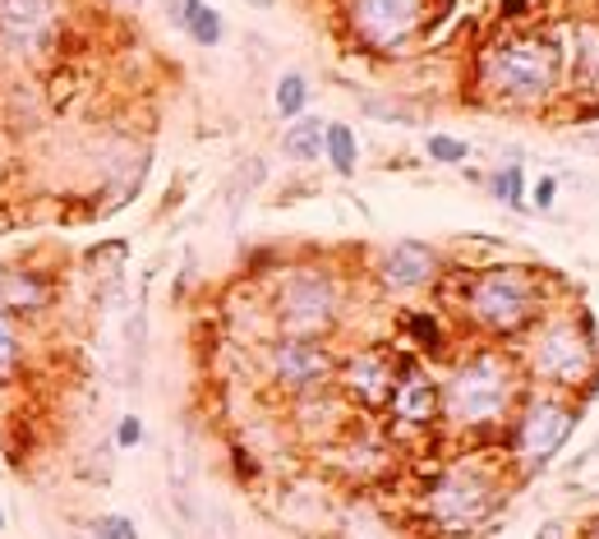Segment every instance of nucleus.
I'll use <instances>...</instances> for the list:
<instances>
[{
	"mask_svg": "<svg viewBox=\"0 0 599 539\" xmlns=\"http://www.w3.org/2000/svg\"><path fill=\"white\" fill-rule=\"evenodd\" d=\"M51 304V281L28 267H5L0 273V314L10 318H33Z\"/></svg>",
	"mask_w": 599,
	"mask_h": 539,
	"instance_id": "obj_7",
	"label": "nucleus"
},
{
	"mask_svg": "<svg viewBox=\"0 0 599 539\" xmlns=\"http://www.w3.org/2000/svg\"><path fill=\"white\" fill-rule=\"evenodd\" d=\"M323 121H314V115H300V121L286 129V139H282V148H286V158H296V162H314L319 152H323Z\"/></svg>",
	"mask_w": 599,
	"mask_h": 539,
	"instance_id": "obj_13",
	"label": "nucleus"
},
{
	"mask_svg": "<svg viewBox=\"0 0 599 539\" xmlns=\"http://www.w3.org/2000/svg\"><path fill=\"white\" fill-rule=\"evenodd\" d=\"M171 14H176V24L195 37L199 47H217L222 42V14L212 10V5H203V0H171Z\"/></svg>",
	"mask_w": 599,
	"mask_h": 539,
	"instance_id": "obj_12",
	"label": "nucleus"
},
{
	"mask_svg": "<svg viewBox=\"0 0 599 539\" xmlns=\"http://www.w3.org/2000/svg\"><path fill=\"white\" fill-rule=\"evenodd\" d=\"M535 369L549 378H576L586 369V341L567 323H553L535 346Z\"/></svg>",
	"mask_w": 599,
	"mask_h": 539,
	"instance_id": "obj_6",
	"label": "nucleus"
},
{
	"mask_svg": "<svg viewBox=\"0 0 599 539\" xmlns=\"http://www.w3.org/2000/svg\"><path fill=\"white\" fill-rule=\"evenodd\" d=\"M420 0H360V28L374 37V42H397L405 37V28L415 24Z\"/></svg>",
	"mask_w": 599,
	"mask_h": 539,
	"instance_id": "obj_9",
	"label": "nucleus"
},
{
	"mask_svg": "<svg viewBox=\"0 0 599 539\" xmlns=\"http://www.w3.org/2000/svg\"><path fill=\"white\" fill-rule=\"evenodd\" d=\"M582 148H599V129H590V134H582V139H576Z\"/></svg>",
	"mask_w": 599,
	"mask_h": 539,
	"instance_id": "obj_25",
	"label": "nucleus"
},
{
	"mask_svg": "<svg viewBox=\"0 0 599 539\" xmlns=\"http://www.w3.org/2000/svg\"><path fill=\"white\" fill-rule=\"evenodd\" d=\"M411 333L424 341V346H438V323L434 318H424V314H415L411 318Z\"/></svg>",
	"mask_w": 599,
	"mask_h": 539,
	"instance_id": "obj_22",
	"label": "nucleus"
},
{
	"mask_svg": "<svg viewBox=\"0 0 599 539\" xmlns=\"http://www.w3.org/2000/svg\"><path fill=\"white\" fill-rule=\"evenodd\" d=\"M424 148H429L434 162H466V152H471L461 139H448V134H429V143Z\"/></svg>",
	"mask_w": 599,
	"mask_h": 539,
	"instance_id": "obj_20",
	"label": "nucleus"
},
{
	"mask_svg": "<svg viewBox=\"0 0 599 539\" xmlns=\"http://www.w3.org/2000/svg\"><path fill=\"white\" fill-rule=\"evenodd\" d=\"M304 106H309V84H304V74H282V84H277V111L286 115V121H296Z\"/></svg>",
	"mask_w": 599,
	"mask_h": 539,
	"instance_id": "obj_17",
	"label": "nucleus"
},
{
	"mask_svg": "<svg viewBox=\"0 0 599 539\" xmlns=\"http://www.w3.org/2000/svg\"><path fill=\"white\" fill-rule=\"evenodd\" d=\"M567 434H572V415L558 411L553 401H539L531 411V419L521 425V448H526L535 461H549L567 442Z\"/></svg>",
	"mask_w": 599,
	"mask_h": 539,
	"instance_id": "obj_8",
	"label": "nucleus"
},
{
	"mask_svg": "<svg viewBox=\"0 0 599 539\" xmlns=\"http://www.w3.org/2000/svg\"><path fill=\"white\" fill-rule=\"evenodd\" d=\"M549 79H553V55L539 42H516L494 55V84L508 92V98L531 102L549 88Z\"/></svg>",
	"mask_w": 599,
	"mask_h": 539,
	"instance_id": "obj_3",
	"label": "nucleus"
},
{
	"mask_svg": "<svg viewBox=\"0 0 599 539\" xmlns=\"http://www.w3.org/2000/svg\"><path fill=\"white\" fill-rule=\"evenodd\" d=\"M65 0H0V37L18 51H47L61 33Z\"/></svg>",
	"mask_w": 599,
	"mask_h": 539,
	"instance_id": "obj_2",
	"label": "nucleus"
},
{
	"mask_svg": "<svg viewBox=\"0 0 599 539\" xmlns=\"http://www.w3.org/2000/svg\"><path fill=\"white\" fill-rule=\"evenodd\" d=\"M434 273V254L424 245H397L388 259H383V277L388 286H424Z\"/></svg>",
	"mask_w": 599,
	"mask_h": 539,
	"instance_id": "obj_11",
	"label": "nucleus"
},
{
	"mask_svg": "<svg viewBox=\"0 0 599 539\" xmlns=\"http://www.w3.org/2000/svg\"><path fill=\"white\" fill-rule=\"evenodd\" d=\"M494 189H498V199H508L512 208H521V203H526V176H521L516 166L498 171V176H494Z\"/></svg>",
	"mask_w": 599,
	"mask_h": 539,
	"instance_id": "obj_19",
	"label": "nucleus"
},
{
	"mask_svg": "<svg viewBox=\"0 0 599 539\" xmlns=\"http://www.w3.org/2000/svg\"><path fill=\"white\" fill-rule=\"evenodd\" d=\"M526 5H531V0H502V10H508V14H521Z\"/></svg>",
	"mask_w": 599,
	"mask_h": 539,
	"instance_id": "obj_24",
	"label": "nucleus"
},
{
	"mask_svg": "<svg viewBox=\"0 0 599 539\" xmlns=\"http://www.w3.org/2000/svg\"><path fill=\"white\" fill-rule=\"evenodd\" d=\"M115 442H121V448H139V442H143V419L125 415L121 425H115Z\"/></svg>",
	"mask_w": 599,
	"mask_h": 539,
	"instance_id": "obj_21",
	"label": "nucleus"
},
{
	"mask_svg": "<svg viewBox=\"0 0 599 539\" xmlns=\"http://www.w3.org/2000/svg\"><path fill=\"white\" fill-rule=\"evenodd\" d=\"M323 148H327V162H333L337 176H351V171H355V134L346 125H327L323 129Z\"/></svg>",
	"mask_w": 599,
	"mask_h": 539,
	"instance_id": "obj_14",
	"label": "nucleus"
},
{
	"mask_svg": "<svg viewBox=\"0 0 599 539\" xmlns=\"http://www.w3.org/2000/svg\"><path fill=\"white\" fill-rule=\"evenodd\" d=\"M351 383H355V388L370 397V401H378L383 392H388V364H383L378 355H360V360L351 364Z\"/></svg>",
	"mask_w": 599,
	"mask_h": 539,
	"instance_id": "obj_15",
	"label": "nucleus"
},
{
	"mask_svg": "<svg viewBox=\"0 0 599 539\" xmlns=\"http://www.w3.org/2000/svg\"><path fill=\"white\" fill-rule=\"evenodd\" d=\"M595 452H599V442H595Z\"/></svg>",
	"mask_w": 599,
	"mask_h": 539,
	"instance_id": "obj_29",
	"label": "nucleus"
},
{
	"mask_svg": "<svg viewBox=\"0 0 599 539\" xmlns=\"http://www.w3.org/2000/svg\"><path fill=\"white\" fill-rule=\"evenodd\" d=\"M18 360H24V346H18V327L10 314H0V388L18 374Z\"/></svg>",
	"mask_w": 599,
	"mask_h": 539,
	"instance_id": "obj_16",
	"label": "nucleus"
},
{
	"mask_svg": "<svg viewBox=\"0 0 599 539\" xmlns=\"http://www.w3.org/2000/svg\"><path fill=\"white\" fill-rule=\"evenodd\" d=\"M254 5H273V0H254Z\"/></svg>",
	"mask_w": 599,
	"mask_h": 539,
	"instance_id": "obj_28",
	"label": "nucleus"
},
{
	"mask_svg": "<svg viewBox=\"0 0 599 539\" xmlns=\"http://www.w3.org/2000/svg\"><path fill=\"white\" fill-rule=\"evenodd\" d=\"M539 539H563V530H558V526H539Z\"/></svg>",
	"mask_w": 599,
	"mask_h": 539,
	"instance_id": "obj_26",
	"label": "nucleus"
},
{
	"mask_svg": "<svg viewBox=\"0 0 599 539\" xmlns=\"http://www.w3.org/2000/svg\"><path fill=\"white\" fill-rule=\"evenodd\" d=\"M475 314L489 327H521L535 310V286L526 281V273H489L475 286Z\"/></svg>",
	"mask_w": 599,
	"mask_h": 539,
	"instance_id": "obj_1",
	"label": "nucleus"
},
{
	"mask_svg": "<svg viewBox=\"0 0 599 539\" xmlns=\"http://www.w3.org/2000/svg\"><path fill=\"white\" fill-rule=\"evenodd\" d=\"M277 314L286 323V333H296V337L319 333V327L333 318V286H327V277H314V273L286 277L282 300H277Z\"/></svg>",
	"mask_w": 599,
	"mask_h": 539,
	"instance_id": "obj_5",
	"label": "nucleus"
},
{
	"mask_svg": "<svg viewBox=\"0 0 599 539\" xmlns=\"http://www.w3.org/2000/svg\"><path fill=\"white\" fill-rule=\"evenodd\" d=\"M508 406V369L494 355H479L471 369L452 383V411L461 419H489Z\"/></svg>",
	"mask_w": 599,
	"mask_h": 539,
	"instance_id": "obj_4",
	"label": "nucleus"
},
{
	"mask_svg": "<svg viewBox=\"0 0 599 539\" xmlns=\"http://www.w3.org/2000/svg\"><path fill=\"white\" fill-rule=\"evenodd\" d=\"M0 530H5V507H0Z\"/></svg>",
	"mask_w": 599,
	"mask_h": 539,
	"instance_id": "obj_27",
	"label": "nucleus"
},
{
	"mask_svg": "<svg viewBox=\"0 0 599 539\" xmlns=\"http://www.w3.org/2000/svg\"><path fill=\"white\" fill-rule=\"evenodd\" d=\"M327 369V360H323V351L319 346H309L304 337H291L277 351V374L291 383V388H309V383H314L319 374Z\"/></svg>",
	"mask_w": 599,
	"mask_h": 539,
	"instance_id": "obj_10",
	"label": "nucleus"
},
{
	"mask_svg": "<svg viewBox=\"0 0 599 539\" xmlns=\"http://www.w3.org/2000/svg\"><path fill=\"white\" fill-rule=\"evenodd\" d=\"M88 539H139V526H134L129 516L111 512V516H98V522L88 526Z\"/></svg>",
	"mask_w": 599,
	"mask_h": 539,
	"instance_id": "obj_18",
	"label": "nucleus"
},
{
	"mask_svg": "<svg viewBox=\"0 0 599 539\" xmlns=\"http://www.w3.org/2000/svg\"><path fill=\"white\" fill-rule=\"evenodd\" d=\"M553 199H558V185L545 176V180L535 185V208H553Z\"/></svg>",
	"mask_w": 599,
	"mask_h": 539,
	"instance_id": "obj_23",
	"label": "nucleus"
}]
</instances>
